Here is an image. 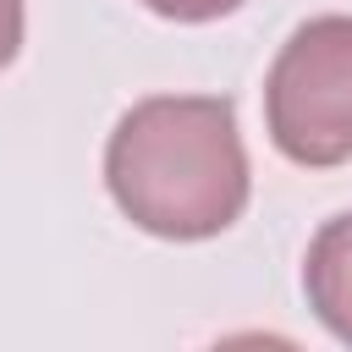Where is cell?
Segmentation results:
<instances>
[{
  "label": "cell",
  "instance_id": "3",
  "mask_svg": "<svg viewBox=\"0 0 352 352\" xmlns=\"http://www.w3.org/2000/svg\"><path fill=\"white\" fill-rule=\"evenodd\" d=\"M302 297H308L314 319L341 346H352V209L330 214L314 231L308 258H302Z\"/></svg>",
  "mask_w": 352,
  "mask_h": 352
},
{
  "label": "cell",
  "instance_id": "5",
  "mask_svg": "<svg viewBox=\"0 0 352 352\" xmlns=\"http://www.w3.org/2000/svg\"><path fill=\"white\" fill-rule=\"evenodd\" d=\"M22 28H28V6H22V0H0V72L16 60Z\"/></svg>",
  "mask_w": 352,
  "mask_h": 352
},
{
  "label": "cell",
  "instance_id": "4",
  "mask_svg": "<svg viewBox=\"0 0 352 352\" xmlns=\"http://www.w3.org/2000/svg\"><path fill=\"white\" fill-rule=\"evenodd\" d=\"M138 6H148L165 22H214V16H231L242 0H138Z\"/></svg>",
  "mask_w": 352,
  "mask_h": 352
},
{
  "label": "cell",
  "instance_id": "1",
  "mask_svg": "<svg viewBox=\"0 0 352 352\" xmlns=\"http://www.w3.org/2000/svg\"><path fill=\"white\" fill-rule=\"evenodd\" d=\"M116 209L160 242H204L242 220L253 170L226 94H148L104 138Z\"/></svg>",
  "mask_w": 352,
  "mask_h": 352
},
{
  "label": "cell",
  "instance_id": "2",
  "mask_svg": "<svg viewBox=\"0 0 352 352\" xmlns=\"http://www.w3.org/2000/svg\"><path fill=\"white\" fill-rule=\"evenodd\" d=\"M270 143L308 170L352 160V16H308L292 28L264 77Z\"/></svg>",
  "mask_w": 352,
  "mask_h": 352
}]
</instances>
